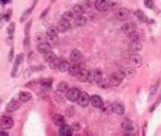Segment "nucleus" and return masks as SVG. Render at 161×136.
Instances as JSON below:
<instances>
[{
    "instance_id": "obj_41",
    "label": "nucleus",
    "mask_w": 161,
    "mask_h": 136,
    "mask_svg": "<svg viewBox=\"0 0 161 136\" xmlns=\"http://www.w3.org/2000/svg\"><path fill=\"white\" fill-rule=\"evenodd\" d=\"M7 34H9V36H13V34H15V23H10V25H9Z\"/></svg>"
},
{
    "instance_id": "obj_44",
    "label": "nucleus",
    "mask_w": 161,
    "mask_h": 136,
    "mask_svg": "<svg viewBox=\"0 0 161 136\" xmlns=\"http://www.w3.org/2000/svg\"><path fill=\"white\" fill-rule=\"evenodd\" d=\"M70 126H72V129H74V130H81V128H82V126H81V123H78V122L72 123Z\"/></svg>"
},
{
    "instance_id": "obj_6",
    "label": "nucleus",
    "mask_w": 161,
    "mask_h": 136,
    "mask_svg": "<svg viewBox=\"0 0 161 136\" xmlns=\"http://www.w3.org/2000/svg\"><path fill=\"white\" fill-rule=\"evenodd\" d=\"M79 94H81L79 88H76V87H69V88L66 90L65 96H66V100H69V102H72V103H76Z\"/></svg>"
},
{
    "instance_id": "obj_21",
    "label": "nucleus",
    "mask_w": 161,
    "mask_h": 136,
    "mask_svg": "<svg viewBox=\"0 0 161 136\" xmlns=\"http://www.w3.org/2000/svg\"><path fill=\"white\" fill-rule=\"evenodd\" d=\"M91 104L94 107H96V109H101V106L104 104V100L101 96H98V94H94L91 97Z\"/></svg>"
},
{
    "instance_id": "obj_5",
    "label": "nucleus",
    "mask_w": 161,
    "mask_h": 136,
    "mask_svg": "<svg viewBox=\"0 0 161 136\" xmlns=\"http://www.w3.org/2000/svg\"><path fill=\"white\" fill-rule=\"evenodd\" d=\"M94 6H95V9L98 12L107 13L108 10L111 9V2H109V0H95Z\"/></svg>"
},
{
    "instance_id": "obj_22",
    "label": "nucleus",
    "mask_w": 161,
    "mask_h": 136,
    "mask_svg": "<svg viewBox=\"0 0 161 136\" xmlns=\"http://www.w3.org/2000/svg\"><path fill=\"white\" fill-rule=\"evenodd\" d=\"M22 61H23V54H20V55H19V57L16 58V60H15V64H13V70H12V77H16L17 70H19V67H20Z\"/></svg>"
},
{
    "instance_id": "obj_14",
    "label": "nucleus",
    "mask_w": 161,
    "mask_h": 136,
    "mask_svg": "<svg viewBox=\"0 0 161 136\" xmlns=\"http://www.w3.org/2000/svg\"><path fill=\"white\" fill-rule=\"evenodd\" d=\"M69 60H70V62H82V60H83L82 52L79 51V49H72L69 54Z\"/></svg>"
},
{
    "instance_id": "obj_46",
    "label": "nucleus",
    "mask_w": 161,
    "mask_h": 136,
    "mask_svg": "<svg viewBox=\"0 0 161 136\" xmlns=\"http://www.w3.org/2000/svg\"><path fill=\"white\" fill-rule=\"evenodd\" d=\"M30 26H32V22H28V23H26V28H25V35L26 36H28L29 32H30Z\"/></svg>"
},
{
    "instance_id": "obj_33",
    "label": "nucleus",
    "mask_w": 161,
    "mask_h": 136,
    "mask_svg": "<svg viewBox=\"0 0 161 136\" xmlns=\"http://www.w3.org/2000/svg\"><path fill=\"white\" fill-rule=\"evenodd\" d=\"M43 57H45V61H46V62H48V64H49L50 61H53L55 58H56V54H55V52H53V49H52V51L46 52V54H45V55H43Z\"/></svg>"
},
{
    "instance_id": "obj_40",
    "label": "nucleus",
    "mask_w": 161,
    "mask_h": 136,
    "mask_svg": "<svg viewBox=\"0 0 161 136\" xmlns=\"http://www.w3.org/2000/svg\"><path fill=\"white\" fill-rule=\"evenodd\" d=\"M49 67L52 68V70H58V68H59V58H58V57H56L53 61H50V62H49Z\"/></svg>"
},
{
    "instance_id": "obj_15",
    "label": "nucleus",
    "mask_w": 161,
    "mask_h": 136,
    "mask_svg": "<svg viewBox=\"0 0 161 136\" xmlns=\"http://www.w3.org/2000/svg\"><path fill=\"white\" fill-rule=\"evenodd\" d=\"M89 74H91V70H88L87 67H82L81 68V71L78 72V75H76V78H78L81 83H87L88 81V77H89Z\"/></svg>"
},
{
    "instance_id": "obj_16",
    "label": "nucleus",
    "mask_w": 161,
    "mask_h": 136,
    "mask_svg": "<svg viewBox=\"0 0 161 136\" xmlns=\"http://www.w3.org/2000/svg\"><path fill=\"white\" fill-rule=\"evenodd\" d=\"M112 111L115 113V115L118 116H122L125 113V107L124 104L121 102H115V103H112Z\"/></svg>"
},
{
    "instance_id": "obj_3",
    "label": "nucleus",
    "mask_w": 161,
    "mask_h": 136,
    "mask_svg": "<svg viewBox=\"0 0 161 136\" xmlns=\"http://www.w3.org/2000/svg\"><path fill=\"white\" fill-rule=\"evenodd\" d=\"M114 17L120 22H127L129 17H131V12H129V9H127V7H120L115 10Z\"/></svg>"
},
{
    "instance_id": "obj_53",
    "label": "nucleus",
    "mask_w": 161,
    "mask_h": 136,
    "mask_svg": "<svg viewBox=\"0 0 161 136\" xmlns=\"http://www.w3.org/2000/svg\"><path fill=\"white\" fill-rule=\"evenodd\" d=\"M52 2H55V0H52Z\"/></svg>"
},
{
    "instance_id": "obj_30",
    "label": "nucleus",
    "mask_w": 161,
    "mask_h": 136,
    "mask_svg": "<svg viewBox=\"0 0 161 136\" xmlns=\"http://www.w3.org/2000/svg\"><path fill=\"white\" fill-rule=\"evenodd\" d=\"M92 74H94V83H96V84H98L99 81L102 80V77H104L102 71H101L99 68H95V70L92 71Z\"/></svg>"
},
{
    "instance_id": "obj_37",
    "label": "nucleus",
    "mask_w": 161,
    "mask_h": 136,
    "mask_svg": "<svg viewBox=\"0 0 161 136\" xmlns=\"http://www.w3.org/2000/svg\"><path fill=\"white\" fill-rule=\"evenodd\" d=\"M68 88H69V85H68V83H65V81H62V83L58 84V91H61V93H66Z\"/></svg>"
},
{
    "instance_id": "obj_28",
    "label": "nucleus",
    "mask_w": 161,
    "mask_h": 136,
    "mask_svg": "<svg viewBox=\"0 0 161 136\" xmlns=\"http://www.w3.org/2000/svg\"><path fill=\"white\" fill-rule=\"evenodd\" d=\"M101 113L102 115H111V113H114L112 111V104H109V103H104L102 106H101Z\"/></svg>"
},
{
    "instance_id": "obj_17",
    "label": "nucleus",
    "mask_w": 161,
    "mask_h": 136,
    "mask_svg": "<svg viewBox=\"0 0 161 136\" xmlns=\"http://www.w3.org/2000/svg\"><path fill=\"white\" fill-rule=\"evenodd\" d=\"M82 67H83V65H81V62H70L68 72H69L70 75L76 77V75H78V72L81 71V68H82Z\"/></svg>"
},
{
    "instance_id": "obj_51",
    "label": "nucleus",
    "mask_w": 161,
    "mask_h": 136,
    "mask_svg": "<svg viewBox=\"0 0 161 136\" xmlns=\"http://www.w3.org/2000/svg\"><path fill=\"white\" fill-rule=\"evenodd\" d=\"M48 13H49V9L46 7V10H43V12H42V15H40V19H43V17H45L46 15H48Z\"/></svg>"
},
{
    "instance_id": "obj_1",
    "label": "nucleus",
    "mask_w": 161,
    "mask_h": 136,
    "mask_svg": "<svg viewBox=\"0 0 161 136\" xmlns=\"http://www.w3.org/2000/svg\"><path fill=\"white\" fill-rule=\"evenodd\" d=\"M58 35H59L58 26H56V28H55V26H50V28H48V30H46V41H48L50 45H55V43H58Z\"/></svg>"
},
{
    "instance_id": "obj_2",
    "label": "nucleus",
    "mask_w": 161,
    "mask_h": 136,
    "mask_svg": "<svg viewBox=\"0 0 161 136\" xmlns=\"http://www.w3.org/2000/svg\"><path fill=\"white\" fill-rule=\"evenodd\" d=\"M121 129H122V132H125L129 136H134L137 133L135 125H134V122H132L131 119H125L124 122L121 123Z\"/></svg>"
},
{
    "instance_id": "obj_49",
    "label": "nucleus",
    "mask_w": 161,
    "mask_h": 136,
    "mask_svg": "<svg viewBox=\"0 0 161 136\" xmlns=\"http://www.w3.org/2000/svg\"><path fill=\"white\" fill-rule=\"evenodd\" d=\"M13 57H15V49H13V47H12V49H10V52H9V60L12 61V60H13Z\"/></svg>"
},
{
    "instance_id": "obj_19",
    "label": "nucleus",
    "mask_w": 161,
    "mask_h": 136,
    "mask_svg": "<svg viewBox=\"0 0 161 136\" xmlns=\"http://www.w3.org/2000/svg\"><path fill=\"white\" fill-rule=\"evenodd\" d=\"M74 133V129H72V126H69V125H62V126H59V135L61 136H70Z\"/></svg>"
},
{
    "instance_id": "obj_42",
    "label": "nucleus",
    "mask_w": 161,
    "mask_h": 136,
    "mask_svg": "<svg viewBox=\"0 0 161 136\" xmlns=\"http://www.w3.org/2000/svg\"><path fill=\"white\" fill-rule=\"evenodd\" d=\"M144 4L148 9H154V2H153V0H144Z\"/></svg>"
},
{
    "instance_id": "obj_25",
    "label": "nucleus",
    "mask_w": 161,
    "mask_h": 136,
    "mask_svg": "<svg viewBox=\"0 0 161 136\" xmlns=\"http://www.w3.org/2000/svg\"><path fill=\"white\" fill-rule=\"evenodd\" d=\"M108 81H109V85L111 87H115V85H120L121 84V78L118 75H115V74H112V75H109L108 77Z\"/></svg>"
},
{
    "instance_id": "obj_20",
    "label": "nucleus",
    "mask_w": 161,
    "mask_h": 136,
    "mask_svg": "<svg viewBox=\"0 0 161 136\" xmlns=\"http://www.w3.org/2000/svg\"><path fill=\"white\" fill-rule=\"evenodd\" d=\"M50 83H52V80L50 78H48V80H42L40 83H39V88H40V91H43V93H48V91H50Z\"/></svg>"
},
{
    "instance_id": "obj_11",
    "label": "nucleus",
    "mask_w": 161,
    "mask_h": 136,
    "mask_svg": "<svg viewBox=\"0 0 161 136\" xmlns=\"http://www.w3.org/2000/svg\"><path fill=\"white\" fill-rule=\"evenodd\" d=\"M58 29H59V32H63V34L69 32V30L72 29V28H70V22L63 19V17H61L58 20Z\"/></svg>"
},
{
    "instance_id": "obj_50",
    "label": "nucleus",
    "mask_w": 161,
    "mask_h": 136,
    "mask_svg": "<svg viewBox=\"0 0 161 136\" xmlns=\"http://www.w3.org/2000/svg\"><path fill=\"white\" fill-rule=\"evenodd\" d=\"M29 41H30V39H29V35H28V36L25 38V47H26V48H29V45H30Z\"/></svg>"
},
{
    "instance_id": "obj_29",
    "label": "nucleus",
    "mask_w": 161,
    "mask_h": 136,
    "mask_svg": "<svg viewBox=\"0 0 161 136\" xmlns=\"http://www.w3.org/2000/svg\"><path fill=\"white\" fill-rule=\"evenodd\" d=\"M36 3H37V0H35V2H33V6H32V7H28L25 12H23V15L20 16V22H22V23H23V22H25L26 19L29 17V15L32 13V10H33V7H35V4H36Z\"/></svg>"
},
{
    "instance_id": "obj_8",
    "label": "nucleus",
    "mask_w": 161,
    "mask_h": 136,
    "mask_svg": "<svg viewBox=\"0 0 161 136\" xmlns=\"http://www.w3.org/2000/svg\"><path fill=\"white\" fill-rule=\"evenodd\" d=\"M76 103H78L81 107H87L91 104V96L88 93H85V91H81V94H79L78 100H76Z\"/></svg>"
},
{
    "instance_id": "obj_35",
    "label": "nucleus",
    "mask_w": 161,
    "mask_h": 136,
    "mask_svg": "<svg viewBox=\"0 0 161 136\" xmlns=\"http://www.w3.org/2000/svg\"><path fill=\"white\" fill-rule=\"evenodd\" d=\"M98 85L101 88H108V87H111V85H109V81H108V77H102V80L98 83Z\"/></svg>"
},
{
    "instance_id": "obj_7",
    "label": "nucleus",
    "mask_w": 161,
    "mask_h": 136,
    "mask_svg": "<svg viewBox=\"0 0 161 136\" xmlns=\"http://www.w3.org/2000/svg\"><path fill=\"white\" fill-rule=\"evenodd\" d=\"M13 119L10 117L9 115H4V116H0V129H4V130H9V129L13 128Z\"/></svg>"
},
{
    "instance_id": "obj_10",
    "label": "nucleus",
    "mask_w": 161,
    "mask_h": 136,
    "mask_svg": "<svg viewBox=\"0 0 161 136\" xmlns=\"http://www.w3.org/2000/svg\"><path fill=\"white\" fill-rule=\"evenodd\" d=\"M19 109H20V100H19V98H12V100L9 102V104L6 106V111H7V113L17 111Z\"/></svg>"
},
{
    "instance_id": "obj_52",
    "label": "nucleus",
    "mask_w": 161,
    "mask_h": 136,
    "mask_svg": "<svg viewBox=\"0 0 161 136\" xmlns=\"http://www.w3.org/2000/svg\"><path fill=\"white\" fill-rule=\"evenodd\" d=\"M2 19H3V17H0V26H2Z\"/></svg>"
},
{
    "instance_id": "obj_9",
    "label": "nucleus",
    "mask_w": 161,
    "mask_h": 136,
    "mask_svg": "<svg viewBox=\"0 0 161 136\" xmlns=\"http://www.w3.org/2000/svg\"><path fill=\"white\" fill-rule=\"evenodd\" d=\"M128 49L131 52H140L142 49V41H141V38L131 39V42L128 43Z\"/></svg>"
},
{
    "instance_id": "obj_36",
    "label": "nucleus",
    "mask_w": 161,
    "mask_h": 136,
    "mask_svg": "<svg viewBox=\"0 0 161 136\" xmlns=\"http://www.w3.org/2000/svg\"><path fill=\"white\" fill-rule=\"evenodd\" d=\"M158 85H160V80H155V83L153 84V87H151V90H150V94H148V97H153L154 94L157 93V88H158Z\"/></svg>"
},
{
    "instance_id": "obj_31",
    "label": "nucleus",
    "mask_w": 161,
    "mask_h": 136,
    "mask_svg": "<svg viewBox=\"0 0 161 136\" xmlns=\"http://www.w3.org/2000/svg\"><path fill=\"white\" fill-rule=\"evenodd\" d=\"M85 6H83V3H76L74 6V7H72V10H74V13L75 15H82L83 12H85Z\"/></svg>"
},
{
    "instance_id": "obj_24",
    "label": "nucleus",
    "mask_w": 161,
    "mask_h": 136,
    "mask_svg": "<svg viewBox=\"0 0 161 136\" xmlns=\"http://www.w3.org/2000/svg\"><path fill=\"white\" fill-rule=\"evenodd\" d=\"M122 70H124L125 78H132V77H135V67H132V65H127V67H124Z\"/></svg>"
},
{
    "instance_id": "obj_38",
    "label": "nucleus",
    "mask_w": 161,
    "mask_h": 136,
    "mask_svg": "<svg viewBox=\"0 0 161 136\" xmlns=\"http://www.w3.org/2000/svg\"><path fill=\"white\" fill-rule=\"evenodd\" d=\"M135 16L138 17L141 22H147V20H148V19H147V16H145V13L142 12V10H137V12H135Z\"/></svg>"
},
{
    "instance_id": "obj_32",
    "label": "nucleus",
    "mask_w": 161,
    "mask_h": 136,
    "mask_svg": "<svg viewBox=\"0 0 161 136\" xmlns=\"http://www.w3.org/2000/svg\"><path fill=\"white\" fill-rule=\"evenodd\" d=\"M62 17H63V19H66V20L72 22V20H74V17H75V13H74V10H66V12H63Z\"/></svg>"
},
{
    "instance_id": "obj_45",
    "label": "nucleus",
    "mask_w": 161,
    "mask_h": 136,
    "mask_svg": "<svg viewBox=\"0 0 161 136\" xmlns=\"http://www.w3.org/2000/svg\"><path fill=\"white\" fill-rule=\"evenodd\" d=\"M95 3V0H85L83 2V6H87V7H92V4Z\"/></svg>"
},
{
    "instance_id": "obj_13",
    "label": "nucleus",
    "mask_w": 161,
    "mask_h": 136,
    "mask_svg": "<svg viewBox=\"0 0 161 136\" xmlns=\"http://www.w3.org/2000/svg\"><path fill=\"white\" fill-rule=\"evenodd\" d=\"M135 29H137V25L134 23V22H129V20L125 22L124 25H122V28H121V30H122V34L127 35V36H128V35L131 34V32H134Z\"/></svg>"
},
{
    "instance_id": "obj_12",
    "label": "nucleus",
    "mask_w": 161,
    "mask_h": 136,
    "mask_svg": "<svg viewBox=\"0 0 161 136\" xmlns=\"http://www.w3.org/2000/svg\"><path fill=\"white\" fill-rule=\"evenodd\" d=\"M52 51V45H50L48 41H42V42H37V52L39 54H43L45 55L46 52Z\"/></svg>"
},
{
    "instance_id": "obj_27",
    "label": "nucleus",
    "mask_w": 161,
    "mask_h": 136,
    "mask_svg": "<svg viewBox=\"0 0 161 136\" xmlns=\"http://www.w3.org/2000/svg\"><path fill=\"white\" fill-rule=\"evenodd\" d=\"M19 100H20V103H28L32 100V94L28 93V91H20L19 93Z\"/></svg>"
},
{
    "instance_id": "obj_39",
    "label": "nucleus",
    "mask_w": 161,
    "mask_h": 136,
    "mask_svg": "<svg viewBox=\"0 0 161 136\" xmlns=\"http://www.w3.org/2000/svg\"><path fill=\"white\" fill-rule=\"evenodd\" d=\"M128 38L129 39H137V38H142V34H141L138 29H135L134 32H131V34L128 35Z\"/></svg>"
},
{
    "instance_id": "obj_23",
    "label": "nucleus",
    "mask_w": 161,
    "mask_h": 136,
    "mask_svg": "<svg viewBox=\"0 0 161 136\" xmlns=\"http://www.w3.org/2000/svg\"><path fill=\"white\" fill-rule=\"evenodd\" d=\"M69 65H70V62H69L68 60H65V58L59 60V68H58V71H61V72H68V70H69Z\"/></svg>"
},
{
    "instance_id": "obj_43",
    "label": "nucleus",
    "mask_w": 161,
    "mask_h": 136,
    "mask_svg": "<svg viewBox=\"0 0 161 136\" xmlns=\"http://www.w3.org/2000/svg\"><path fill=\"white\" fill-rule=\"evenodd\" d=\"M36 41H37V42H42V41H46V34H45V35L37 34V35H36Z\"/></svg>"
},
{
    "instance_id": "obj_47",
    "label": "nucleus",
    "mask_w": 161,
    "mask_h": 136,
    "mask_svg": "<svg viewBox=\"0 0 161 136\" xmlns=\"http://www.w3.org/2000/svg\"><path fill=\"white\" fill-rule=\"evenodd\" d=\"M74 115H75V109H72V107H70V109H68V110H66V116H68V117H72Z\"/></svg>"
},
{
    "instance_id": "obj_18",
    "label": "nucleus",
    "mask_w": 161,
    "mask_h": 136,
    "mask_svg": "<svg viewBox=\"0 0 161 136\" xmlns=\"http://www.w3.org/2000/svg\"><path fill=\"white\" fill-rule=\"evenodd\" d=\"M74 23L76 28H81V26H85L87 25V17H85V15H75L74 17Z\"/></svg>"
},
{
    "instance_id": "obj_26",
    "label": "nucleus",
    "mask_w": 161,
    "mask_h": 136,
    "mask_svg": "<svg viewBox=\"0 0 161 136\" xmlns=\"http://www.w3.org/2000/svg\"><path fill=\"white\" fill-rule=\"evenodd\" d=\"M52 122H53V123L56 125L58 128L66 123V122H65V117H63V116H61V115H53V116H52Z\"/></svg>"
},
{
    "instance_id": "obj_34",
    "label": "nucleus",
    "mask_w": 161,
    "mask_h": 136,
    "mask_svg": "<svg viewBox=\"0 0 161 136\" xmlns=\"http://www.w3.org/2000/svg\"><path fill=\"white\" fill-rule=\"evenodd\" d=\"M53 100H55L56 103H63V102H65L63 93H61V91H56V93L53 94Z\"/></svg>"
},
{
    "instance_id": "obj_4",
    "label": "nucleus",
    "mask_w": 161,
    "mask_h": 136,
    "mask_svg": "<svg viewBox=\"0 0 161 136\" xmlns=\"http://www.w3.org/2000/svg\"><path fill=\"white\" fill-rule=\"evenodd\" d=\"M128 61H129V65H132V67H135V68L142 65V57H141L140 52H131L129 51Z\"/></svg>"
},
{
    "instance_id": "obj_48",
    "label": "nucleus",
    "mask_w": 161,
    "mask_h": 136,
    "mask_svg": "<svg viewBox=\"0 0 161 136\" xmlns=\"http://www.w3.org/2000/svg\"><path fill=\"white\" fill-rule=\"evenodd\" d=\"M4 20H10V17H12V10H7V12L4 13Z\"/></svg>"
}]
</instances>
